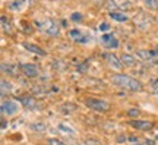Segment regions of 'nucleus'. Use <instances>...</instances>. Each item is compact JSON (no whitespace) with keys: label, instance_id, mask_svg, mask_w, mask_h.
I'll use <instances>...</instances> for the list:
<instances>
[{"label":"nucleus","instance_id":"nucleus-1","mask_svg":"<svg viewBox=\"0 0 158 145\" xmlns=\"http://www.w3.org/2000/svg\"><path fill=\"white\" fill-rule=\"evenodd\" d=\"M111 82H113L116 87L118 88L127 89V91H142V84L135 78H130L127 75H123V73H117V75H113L111 76Z\"/></svg>","mask_w":158,"mask_h":145},{"label":"nucleus","instance_id":"nucleus-2","mask_svg":"<svg viewBox=\"0 0 158 145\" xmlns=\"http://www.w3.org/2000/svg\"><path fill=\"white\" fill-rule=\"evenodd\" d=\"M34 23L41 32L48 35V37H57L59 32H60V27H59L57 21L51 19V18H45L43 21H35Z\"/></svg>","mask_w":158,"mask_h":145},{"label":"nucleus","instance_id":"nucleus-3","mask_svg":"<svg viewBox=\"0 0 158 145\" xmlns=\"http://www.w3.org/2000/svg\"><path fill=\"white\" fill-rule=\"evenodd\" d=\"M84 103L88 109L94 110V112H98V113H106V112L110 110V104L104 100H98V98H86Z\"/></svg>","mask_w":158,"mask_h":145},{"label":"nucleus","instance_id":"nucleus-4","mask_svg":"<svg viewBox=\"0 0 158 145\" xmlns=\"http://www.w3.org/2000/svg\"><path fill=\"white\" fill-rule=\"evenodd\" d=\"M69 37L73 40L75 43H81V44H85V43L91 41V35H86V34H84L78 28L70 29V31H69Z\"/></svg>","mask_w":158,"mask_h":145},{"label":"nucleus","instance_id":"nucleus-5","mask_svg":"<svg viewBox=\"0 0 158 145\" xmlns=\"http://www.w3.org/2000/svg\"><path fill=\"white\" fill-rule=\"evenodd\" d=\"M21 70H22V73L27 78H31V79L38 78V75H40L38 67L35 66V65H31V63H22L21 65Z\"/></svg>","mask_w":158,"mask_h":145},{"label":"nucleus","instance_id":"nucleus-6","mask_svg":"<svg viewBox=\"0 0 158 145\" xmlns=\"http://www.w3.org/2000/svg\"><path fill=\"white\" fill-rule=\"evenodd\" d=\"M19 110V106H18L16 101H3L2 103V114L3 116H12Z\"/></svg>","mask_w":158,"mask_h":145},{"label":"nucleus","instance_id":"nucleus-7","mask_svg":"<svg viewBox=\"0 0 158 145\" xmlns=\"http://www.w3.org/2000/svg\"><path fill=\"white\" fill-rule=\"evenodd\" d=\"M101 44L107 49H117L118 47V40L114 37L113 34H102L101 35Z\"/></svg>","mask_w":158,"mask_h":145},{"label":"nucleus","instance_id":"nucleus-8","mask_svg":"<svg viewBox=\"0 0 158 145\" xmlns=\"http://www.w3.org/2000/svg\"><path fill=\"white\" fill-rule=\"evenodd\" d=\"M129 125L132 128L139 129V130H151L154 128V123L151 120H138V119H133V120H129Z\"/></svg>","mask_w":158,"mask_h":145},{"label":"nucleus","instance_id":"nucleus-9","mask_svg":"<svg viewBox=\"0 0 158 145\" xmlns=\"http://www.w3.org/2000/svg\"><path fill=\"white\" fill-rule=\"evenodd\" d=\"M19 101L22 103V106L25 107V109H29V110L37 107V101H35V98L32 95H21V97H19Z\"/></svg>","mask_w":158,"mask_h":145},{"label":"nucleus","instance_id":"nucleus-10","mask_svg":"<svg viewBox=\"0 0 158 145\" xmlns=\"http://www.w3.org/2000/svg\"><path fill=\"white\" fill-rule=\"evenodd\" d=\"M104 59L108 62V65L110 66H113L114 69H122V67L124 66L123 63H122V60H118L117 56H114L113 53H107V54H104Z\"/></svg>","mask_w":158,"mask_h":145},{"label":"nucleus","instance_id":"nucleus-11","mask_svg":"<svg viewBox=\"0 0 158 145\" xmlns=\"http://www.w3.org/2000/svg\"><path fill=\"white\" fill-rule=\"evenodd\" d=\"M108 16L111 18L113 21H117V22H126V21H129L127 15H124L123 12H118V11H110Z\"/></svg>","mask_w":158,"mask_h":145},{"label":"nucleus","instance_id":"nucleus-12","mask_svg":"<svg viewBox=\"0 0 158 145\" xmlns=\"http://www.w3.org/2000/svg\"><path fill=\"white\" fill-rule=\"evenodd\" d=\"M23 47L27 49L28 51H31V53H34V54H38V56H45L47 53H45L41 47H38V45H35V44H29V43H23Z\"/></svg>","mask_w":158,"mask_h":145},{"label":"nucleus","instance_id":"nucleus-13","mask_svg":"<svg viewBox=\"0 0 158 145\" xmlns=\"http://www.w3.org/2000/svg\"><path fill=\"white\" fill-rule=\"evenodd\" d=\"M138 56L143 59L145 62H154V57L157 56V51H149V50H138Z\"/></svg>","mask_w":158,"mask_h":145},{"label":"nucleus","instance_id":"nucleus-14","mask_svg":"<svg viewBox=\"0 0 158 145\" xmlns=\"http://www.w3.org/2000/svg\"><path fill=\"white\" fill-rule=\"evenodd\" d=\"M120 60L123 63L124 66H129V67H133L136 65V59L132 54H127V53H123L122 57H120Z\"/></svg>","mask_w":158,"mask_h":145},{"label":"nucleus","instance_id":"nucleus-15","mask_svg":"<svg viewBox=\"0 0 158 145\" xmlns=\"http://www.w3.org/2000/svg\"><path fill=\"white\" fill-rule=\"evenodd\" d=\"M2 29H3V32H6L7 35H12V34H13V28H12L10 21H9L5 15H2Z\"/></svg>","mask_w":158,"mask_h":145},{"label":"nucleus","instance_id":"nucleus-16","mask_svg":"<svg viewBox=\"0 0 158 145\" xmlns=\"http://www.w3.org/2000/svg\"><path fill=\"white\" fill-rule=\"evenodd\" d=\"M16 69H18V66H15V65L6 63V62L2 63V72L3 73H9L12 76H15V75H16Z\"/></svg>","mask_w":158,"mask_h":145},{"label":"nucleus","instance_id":"nucleus-17","mask_svg":"<svg viewBox=\"0 0 158 145\" xmlns=\"http://www.w3.org/2000/svg\"><path fill=\"white\" fill-rule=\"evenodd\" d=\"M143 5L149 11H158V0H143Z\"/></svg>","mask_w":158,"mask_h":145},{"label":"nucleus","instance_id":"nucleus-18","mask_svg":"<svg viewBox=\"0 0 158 145\" xmlns=\"http://www.w3.org/2000/svg\"><path fill=\"white\" fill-rule=\"evenodd\" d=\"M0 84H2V97H5L6 94H9V92H10L12 87H10V84H9L6 79H2V82H0Z\"/></svg>","mask_w":158,"mask_h":145},{"label":"nucleus","instance_id":"nucleus-19","mask_svg":"<svg viewBox=\"0 0 158 145\" xmlns=\"http://www.w3.org/2000/svg\"><path fill=\"white\" fill-rule=\"evenodd\" d=\"M31 129H32V130H37V132H43V130H45V125L44 123H32V125H31Z\"/></svg>","mask_w":158,"mask_h":145},{"label":"nucleus","instance_id":"nucleus-20","mask_svg":"<svg viewBox=\"0 0 158 145\" xmlns=\"http://www.w3.org/2000/svg\"><path fill=\"white\" fill-rule=\"evenodd\" d=\"M23 0H15V2H12L10 5H9V9H13V11H18L21 6H22Z\"/></svg>","mask_w":158,"mask_h":145},{"label":"nucleus","instance_id":"nucleus-21","mask_svg":"<svg viewBox=\"0 0 158 145\" xmlns=\"http://www.w3.org/2000/svg\"><path fill=\"white\" fill-rule=\"evenodd\" d=\"M59 129H62V130H64V134H69V135H75V130L73 129H70L69 126H66V125H59Z\"/></svg>","mask_w":158,"mask_h":145},{"label":"nucleus","instance_id":"nucleus-22","mask_svg":"<svg viewBox=\"0 0 158 145\" xmlns=\"http://www.w3.org/2000/svg\"><path fill=\"white\" fill-rule=\"evenodd\" d=\"M72 21H75V22H81V21H82V15H81L79 12H75L73 15H72Z\"/></svg>","mask_w":158,"mask_h":145},{"label":"nucleus","instance_id":"nucleus-23","mask_svg":"<svg viewBox=\"0 0 158 145\" xmlns=\"http://www.w3.org/2000/svg\"><path fill=\"white\" fill-rule=\"evenodd\" d=\"M139 110L138 109H130V110H127V114L129 116H132V117H135V116H139Z\"/></svg>","mask_w":158,"mask_h":145},{"label":"nucleus","instance_id":"nucleus-24","mask_svg":"<svg viewBox=\"0 0 158 145\" xmlns=\"http://www.w3.org/2000/svg\"><path fill=\"white\" fill-rule=\"evenodd\" d=\"M85 145H101V142L95 139H86L85 141Z\"/></svg>","mask_w":158,"mask_h":145},{"label":"nucleus","instance_id":"nucleus-25","mask_svg":"<svg viewBox=\"0 0 158 145\" xmlns=\"http://www.w3.org/2000/svg\"><path fill=\"white\" fill-rule=\"evenodd\" d=\"M48 144H50V145H64V144L62 142V141L54 139V138H51V139H48Z\"/></svg>","mask_w":158,"mask_h":145},{"label":"nucleus","instance_id":"nucleus-26","mask_svg":"<svg viewBox=\"0 0 158 145\" xmlns=\"http://www.w3.org/2000/svg\"><path fill=\"white\" fill-rule=\"evenodd\" d=\"M108 29H110V25H108L107 22H104L100 25V31H108Z\"/></svg>","mask_w":158,"mask_h":145},{"label":"nucleus","instance_id":"nucleus-27","mask_svg":"<svg viewBox=\"0 0 158 145\" xmlns=\"http://www.w3.org/2000/svg\"><path fill=\"white\" fill-rule=\"evenodd\" d=\"M2 129H3V130H5V129H6V122H5V120H3V119H2Z\"/></svg>","mask_w":158,"mask_h":145},{"label":"nucleus","instance_id":"nucleus-28","mask_svg":"<svg viewBox=\"0 0 158 145\" xmlns=\"http://www.w3.org/2000/svg\"><path fill=\"white\" fill-rule=\"evenodd\" d=\"M155 51H157V56H158V45H157V49H155Z\"/></svg>","mask_w":158,"mask_h":145},{"label":"nucleus","instance_id":"nucleus-29","mask_svg":"<svg viewBox=\"0 0 158 145\" xmlns=\"http://www.w3.org/2000/svg\"><path fill=\"white\" fill-rule=\"evenodd\" d=\"M54 2H64V0H54Z\"/></svg>","mask_w":158,"mask_h":145},{"label":"nucleus","instance_id":"nucleus-30","mask_svg":"<svg viewBox=\"0 0 158 145\" xmlns=\"http://www.w3.org/2000/svg\"><path fill=\"white\" fill-rule=\"evenodd\" d=\"M157 139H158V135H157Z\"/></svg>","mask_w":158,"mask_h":145}]
</instances>
